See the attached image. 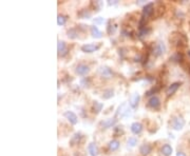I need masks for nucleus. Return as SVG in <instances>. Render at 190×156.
Wrapping results in <instances>:
<instances>
[{
	"label": "nucleus",
	"mask_w": 190,
	"mask_h": 156,
	"mask_svg": "<svg viewBox=\"0 0 190 156\" xmlns=\"http://www.w3.org/2000/svg\"><path fill=\"white\" fill-rule=\"evenodd\" d=\"M68 36H69V38L74 39L77 37V32H76L75 29H71V30L68 31Z\"/></svg>",
	"instance_id": "obj_24"
},
{
	"label": "nucleus",
	"mask_w": 190,
	"mask_h": 156,
	"mask_svg": "<svg viewBox=\"0 0 190 156\" xmlns=\"http://www.w3.org/2000/svg\"><path fill=\"white\" fill-rule=\"evenodd\" d=\"M80 138H81V135H80V133H76V134H74V136L72 137V139H71V145L72 146L77 145V143H79Z\"/></svg>",
	"instance_id": "obj_22"
},
{
	"label": "nucleus",
	"mask_w": 190,
	"mask_h": 156,
	"mask_svg": "<svg viewBox=\"0 0 190 156\" xmlns=\"http://www.w3.org/2000/svg\"><path fill=\"white\" fill-rule=\"evenodd\" d=\"M176 156H186V154H185L184 152H177V153H176Z\"/></svg>",
	"instance_id": "obj_31"
},
{
	"label": "nucleus",
	"mask_w": 190,
	"mask_h": 156,
	"mask_svg": "<svg viewBox=\"0 0 190 156\" xmlns=\"http://www.w3.org/2000/svg\"><path fill=\"white\" fill-rule=\"evenodd\" d=\"M185 126V120L184 118L181 117V116H177V117H174L171 121V127L172 129L175 130V131H179L182 130Z\"/></svg>",
	"instance_id": "obj_1"
},
{
	"label": "nucleus",
	"mask_w": 190,
	"mask_h": 156,
	"mask_svg": "<svg viewBox=\"0 0 190 156\" xmlns=\"http://www.w3.org/2000/svg\"><path fill=\"white\" fill-rule=\"evenodd\" d=\"M161 151H162L163 155L165 156H170L171 154H172V147H171L170 145H168V143H166V145H164L162 147V149H161Z\"/></svg>",
	"instance_id": "obj_17"
},
{
	"label": "nucleus",
	"mask_w": 190,
	"mask_h": 156,
	"mask_svg": "<svg viewBox=\"0 0 190 156\" xmlns=\"http://www.w3.org/2000/svg\"><path fill=\"white\" fill-rule=\"evenodd\" d=\"M98 73L100 74V76L105 77V78H110L113 75V72L108 66H100L98 69Z\"/></svg>",
	"instance_id": "obj_7"
},
{
	"label": "nucleus",
	"mask_w": 190,
	"mask_h": 156,
	"mask_svg": "<svg viewBox=\"0 0 190 156\" xmlns=\"http://www.w3.org/2000/svg\"><path fill=\"white\" fill-rule=\"evenodd\" d=\"M138 101H140V95H138L137 93H134L131 95V97H130L129 104L131 106V108H136L138 104Z\"/></svg>",
	"instance_id": "obj_15"
},
{
	"label": "nucleus",
	"mask_w": 190,
	"mask_h": 156,
	"mask_svg": "<svg viewBox=\"0 0 190 156\" xmlns=\"http://www.w3.org/2000/svg\"><path fill=\"white\" fill-rule=\"evenodd\" d=\"M160 104H161L160 98H158L157 96H152V97L149 98V100H148L149 107L153 108V109H157V108L160 107Z\"/></svg>",
	"instance_id": "obj_10"
},
{
	"label": "nucleus",
	"mask_w": 190,
	"mask_h": 156,
	"mask_svg": "<svg viewBox=\"0 0 190 156\" xmlns=\"http://www.w3.org/2000/svg\"><path fill=\"white\" fill-rule=\"evenodd\" d=\"M63 116H65L72 125H76V123L78 122L77 115H76L74 112H72V111H66V112L63 113Z\"/></svg>",
	"instance_id": "obj_4"
},
{
	"label": "nucleus",
	"mask_w": 190,
	"mask_h": 156,
	"mask_svg": "<svg viewBox=\"0 0 190 156\" xmlns=\"http://www.w3.org/2000/svg\"><path fill=\"white\" fill-rule=\"evenodd\" d=\"M149 32H150V30H149V29H146V27L141 29V31H140V37H144V36H146Z\"/></svg>",
	"instance_id": "obj_26"
},
{
	"label": "nucleus",
	"mask_w": 190,
	"mask_h": 156,
	"mask_svg": "<svg viewBox=\"0 0 190 156\" xmlns=\"http://www.w3.org/2000/svg\"><path fill=\"white\" fill-rule=\"evenodd\" d=\"M57 51H58V55L59 56H65L68 52V49H67V44L65 41L58 40L57 43Z\"/></svg>",
	"instance_id": "obj_8"
},
{
	"label": "nucleus",
	"mask_w": 190,
	"mask_h": 156,
	"mask_svg": "<svg viewBox=\"0 0 190 156\" xmlns=\"http://www.w3.org/2000/svg\"><path fill=\"white\" fill-rule=\"evenodd\" d=\"M119 148V141L118 140H111L110 143H109V149H110L111 151H116L117 149Z\"/></svg>",
	"instance_id": "obj_19"
},
{
	"label": "nucleus",
	"mask_w": 190,
	"mask_h": 156,
	"mask_svg": "<svg viewBox=\"0 0 190 156\" xmlns=\"http://www.w3.org/2000/svg\"><path fill=\"white\" fill-rule=\"evenodd\" d=\"M165 51H166L165 44L160 42V43L156 44V47H155L154 50H153V54H154L155 56H160V55H162L163 53H165Z\"/></svg>",
	"instance_id": "obj_13"
},
{
	"label": "nucleus",
	"mask_w": 190,
	"mask_h": 156,
	"mask_svg": "<svg viewBox=\"0 0 190 156\" xmlns=\"http://www.w3.org/2000/svg\"><path fill=\"white\" fill-rule=\"evenodd\" d=\"M179 85H181V83H179V82H174V83H172V85H169L168 89L166 90V94H167L168 96L173 95L176 91H177V89L179 88Z\"/></svg>",
	"instance_id": "obj_12"
},
{
	"label": "nucleus",
	"mask_w": 190,
	"mask_h": 156,
	"mask_svg": "<svg viewBox=\"0 0 190 156\" xmlns=\"http://www.w3.org/2000/svg\"><path fill=\"white\" fill-rule=\"evenodd\" d=\"M182 58V56H181V54L179 53H176V54H174L172 57H171V59L174 61H179V59Z\"/></svg>",
	"instance_id": "obj_28"
},
{
	"label": "nucleus",
	"mask_w": 190,
	"mask_h": 156,
	"mask_svg": "<svg viewBox=\"0 0 190 156\" xmlns=\"http://www.w3.org/2000/svg\"><path fill=\"white\" fill-rule=\"evenodd\" d=\"M127 143H128V146H130V147H134V146L137 143V140H136L135 137H130L129 139H128V141H127Z\"/></svg>",
	"instance_id": "obj_25"
},
{
	"label": "nucleus",
	"mask_w": 190,
	"mask_h": 156,
	"mask_svg": "<svg viewBox=\"0 0 190 156\" xmlns=\"http://www.w3.org/2000/svg\"><path fill=\"white\" fill-rule=\"evenodd\" d=\"M114 95V91L111 90V89H108V90H105L104 91V94H102V97L105 99H109L111 97H113Z\"/></svg>",
	"instance_id": "obj_21"
},
{
	"label": "nucleus",
	"mask_w": 190,
	"mask_h": 156,
	"mask_svg": "<svg viewBox=\"0 0 190 156\" xmlns=\"http://www.w3.org/2000/svg\"><path fill=\"white\" fill-rule=\"evenodd\" d=\"M90 31H91V35L93 36L94 38H102V33L98 30V27L96 25H91Z\"/></svg>",
	"instance_id": "obj_16"
},
{
	"label": "nucleus",
	"mask_w": 190,
	"mask_h": 156,
	"mask_svg": "<svg viewBox=\"0 0 190 156\" xmlns=\"http://www.w3.org/2000/svg\"><path fill=\"white\" fill-rule=\"evenodd\" d=\"M99 49L98 44H93V43H88V44H83L81 47V51L85 53H93L95 51Z\"/></svg>",
	"instance_id": "obj_5"
},
{
	"label": "nucleus",
	"mask_w": 190,
	"mask_h": 156,
	"mask_svg": "<svg viewBox=\"0 0 190 156\" xmlns=\"http://www.w3.org/2000/svg\"><path fill=\"white\" fill-rule=\"evenodd\" d=\"M104 22H105V19L102 17H96V18H94V23L95 24H102Z\"/></svg>",
	"instance_id": "obj_27"
},
{
	"label": "nucleus",
	"mask_w": 190,
	"mask_h": 156,
	"mask_svg": "<svg viewBox=\"0 0 190 156\" xmlns=\"http://www.w3.org/2000/svg\"><path fill=\"white\" fill-rule=\"evenodd\" d=\"M115 25H109L108 27V33L109 34H112V33H114L115 32Z\"/></svg>",
	"instance_id": "obj_29"
},
{
	"label": "nucleus",
	"mask_w": 190,
	"mask_h": 156,
	"mask_svg": "<svg viewBox=\"0 0 190 156\" xmlns=\"http://www.w3.org/2000/svg\"><path fill=\"white\" fill-rule=\"evenodd\" d=\"M128 115H130L129 106H128L127 102H124V104H121L118 107L115 116L116 117H125V116H128Z\"/></svg>",
	"instance_id": "obj_2"
},
{
	"label": "nucleus",
	"mask_w": 190,
	"mask_h": 156,
	"mask_svg": "<svg viewBox=\"0 0 190 156\" xmlns=\"http://www.w3.org/2000/svg\"><path fill=\"white\" fill-rule=\"evenodd\" d=\"M88 152L91 156H97V155H98V148H97L96 143H89Z\"/></svg>",
	"instance_id": "obj_14"
},
{
	"label": "nucleus",
	"mask_w": 190,
	"mask_h": 156,
	"mask_svg": "<svg viewBox=\"0 0 190 156\" xmlns=\"http://www.w3.org/2000/svg\"><path fill=\"white\" fill-rule=\"evenodd\" d=\"M75 72H76V74L80 75V76H83V75H87L90 72V68H89L87 64H78L77 66H76V70H75Z\"/></svg>",
	"instance_id": "obj_6"
},
{
	"label": "nucleus",
	"mask_w": 190,
	"mask_h": 156,
	"mask_svg": "<svg viewBox=\"0 0 190 156\" xmlns=\"http://www.w3.org/2000/svg\"><path fill=\"white\" fill-rule=\"evenodd\" d=\"M116 121H117V119H116V117L114 118H109V119H106V120L102 121V129H109V128H112L114 125L116 123Z\"/></svg>",
	"instance_id": "obj_9"
},
{
	"label": "nucleus",
	"mask_w": 190,
	"mask_h": 156,
	"mask_svg": "<svg viewBox=\"0 0 190 156\" xmlns=\"http://www.w3.org/2000/svg\"><path fill=\"white\" fill-rule=\"evenodd\" d=\"M67 22V17L63 15H58L57 17V24L58 25H65Z\"/></svg>",
	"instance_id": "obj_23"
},
{
	"label": "nucleus",
	"mask_w": 190,
	"mask_h": 156,
	"mask_svg": "<svg viewBox=\"0 0 190 156\" xmlns=\"http://www.w3.org/2000/svg\"><path fill=\"white\" fill-rule=\"evenodd\" d=\"M140 152H141L142 155H148L151 152V146L148 145V143H144L140 148Z\"/></svg>",
	"instance_id": "obj_18"
},
{
	"label": "nucleus",
	"mask_w": 190,
	"mask_h": 156,
	"mask_svg": "<svg viewBox=\"0 0 190 156\" xmlns=\"http://www.w3.org/2000/svg\"><path fill=\"white\" fill-rule=\"evenodd\" d=\"M81 85H83V87H87V85H89V79L87 80V78L83 79V80H81Z\"/></svg>",
	"instance_id": "obj_30"
},
{
	"label": "nucleus",
	"mask_w": 190,
	"mask_h": 156,
	"mask_svg": "<svg viewBox=\"0 0 190 156\" xmlns=\"http://www.w3.org/2000/svg\"><path fill=\"white\" fill-rule=\"evenodd\" d=\"M188 55H189V56H190V50H189V51H188Z\"/></svg>",
	"instance_id": "obj_32"
},
{
	"label": "nucleus",
	"mask_w": 190,
	"mask_h": 156,
	"mask_svg": "<svg viewBox=\"0 0 190 156\" xmlns=\"http://www.w3.org/2000/svg\"><path fill=\"white\" fill-rule=\"evenodd\" d=\"M142 131H143V125L141 122H137V121H135L131 125V132H132L133 134H141Z\"/></svg>",
	"instance_id": "obj_11"
},
{
	"label": "nucleus",
	"mask_w": 190,
	"mask_h": 156,
	"mask_svg": "<svg viewBox=\"0 0 190 156\" xmlns=\"http://www.w3.org/2000/svg\"><path fill=\"white\" fill-rule=\"evenodd\" d=\"M153 11H154V4H153L152 2L147 3L146 6H144L143 17H145V18H148V17H150L152 14H153Z\"/></svg>",
	"instance_id": "obj_3"
},
{
	"label": "nucleus",
	"mask_w": 190,
	"mask_h": 156,
	"mask_svg": "<svg viewBox=\"0 0 190 156\" xmlns=\"http://www.w3.org/2000/svg\"><path fill=\"white\" fill-rule=\"evenodd\" d=\"M102 107H104V104L102 102H98V101H94L93 102V109H94V112L95 113H99L102 111Z\"/></svg>",
	"instance_id": "obj_20"
}]
</instances>
